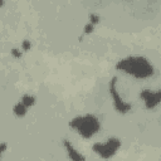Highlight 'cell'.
I'll return each mask as SVG.
<instances>
[{
  "instance_id": "cell-1",
  "label": "cell",
  "mask_w": 161,
  "mask_h": 161,
  "mask_svg": "<svg viewBox=\"0 0 161 161\" xmlns=\"http://www.w3.org/2000/svg\"><path fill=\"white\" fill-rule=\"evenodd\" d=\"M114 68L135 79L143 80L155 75V65L152 62L143 55H127L117 60Z\"/></svg>"
},
{
  "instance_id": "cell-2",
  "label": "cell",
  "mask_w": 161,
  "mask_h": 161,
  "mask_svg": "<svg viewBox=\"0 0 161 161\" xmlns=\"http://www.w3.org/2000/svg\"><path fill=\"white\" fill-rule=\"evenodd\" d=\"M68 125L78 136H80L84 140L93 138L101 131L102 127L101 119L94 113L78 114L73 117Z\"/></svg>"
},
{
  "instance_id": "cell-3",
  "label": "cell",
  "mask_w": 161,
  "mask_h": 161,
  "mask_svg": "<svg viewBox=\"0 0 161 161\" xmlns=\"http://www.w3.org/2000/svg\"><path fill=\"white\" fill-rule=\"evenodd\" d=\"M121 146H122L121 138L116 136H111L103 142H94L92 145V151L101 158L107 160V158H112L118 152Z\"/></svg>"
},
{
  "instance_id": "cell-4",
  "label": "cell",
  "mask_w": 161,
  "mask_h": 161,
  "mask_svg": "<svg viewBox=\"0 0 161 161\" xmlns=\"http://www.w3.org/2000/svg\"><path fill=\"white\" fill-rule=\"evenodd\" d=\"M117 86H118V78L114 75L111 78L109 83H108V93L112 99L113 108L116 109V112L118 114H127L132 111V104L130 102L125 101V98L121 96Z\"/></svg>"
},
{
  "instance_id": "cell-5",
  "label": "cell",
  "mask_w": 161,
  "mask_h": 161,
  "mask_svg": "<svg viewBox=\"0 0 161 161\" xmlns=\"http://www.w3.org/2000/svg\"><path fill=\"white\" fill-rule=\"evenodd\" d=\"M140 98L143 102V106L147 111H153L160 106L161 102V92L160 91H152V89H142L140 92Z\"/></svg>"
},
{
  "instance_id": "cell-6",
  "label": "cell",
  "mask_w": 161,
  "mask_h": 161,
  "mask_svg": "<svg viewBox=\"0 0 161 161\" xmlns=\"http://www.w3.org/2000/svg\"><path fill=\"white\" fill-rule=\"evenodd\" d=\"M63 147H64V150L67 152L68 158H70L73 161H86V156L80 151H78L75 148V146L68 138H64L63 140Z\"/></svg>"
},
{
  "instance_id": "cell-7",
  "label": "cell",
  "mask_w": 161,
  "mask_h": 161,
  "mask_svg": "<svg viewBox=\"0 0 161 161\" xmlns=\"http://www.w3.org/2000/svg\"><path fill=\"white\" fill-rule=\"evenodd\" d=\"M28 109H29V108H28L23 102H20V101H18V102L13 106V113H14V116L18 117V118H21V117L26 116Z\"/></svg>"
},
{
  "instance_id": "cell-8",
  "label": "cell",
  "mask_w": 161,
  "mask_h": 161,
  "mask_svg": "<svg viewBox=\"0 0 161 161\" xmlns=\"http://www.w3.org/2000/svg\"><path fill=\"white\" fill-rule=\"evenodd\" d=\"M20 102H23L28 108H31L34 104H35V102H36V98H35V96L34 94H30V93H24L21 97H20V99H19Z\"/></svg>"
},
{
  "instance_id": "cell-9",
  "label": "cell",
  "mask_w": 161,
  "mask_h": 161,
  "mask_svg": "<svg viewBox=\"0 0 161 161\" xmlns=\"http://www.w3.org/2000/svg\"><path fill=\"white\" fill-rule=\"evenodd\" d=\"M94 28H96L94 24H92L91 21H87V24H86L84 28H83V35H89L91 33H93Z\"/></svg>"
},
{
  "instance_id": "cell-10",
  "label": "cell",
  "mask_w": 161,
  "mask_h": 161,
  "mask_svg": "<svg viewBox=\"0 0 161 161\" xmlns=\"http://www.w3.org/2000/svg\"><path fill=\"white\" fill-rule=\"evenodd\" d=\"M88 21H91L92 24L97 25V24H99V21H101V16H99L98 14H96V13H91L89 16H88Z\"/></svg>"
},
{
  "instance_id": "cell-11",
  "label": "cell",
  "mask_w": 161,
  "mask_h": 161,
  "mask_svg": "<svg viewBox=\"0 0 161 161\" xmlns=\"http://www.w3.org/2000/svg\"><path fill=\"white\" fill-rule=\"evenodd\" d=\"M10 54H11L13 58H15V59H20V58L23 57V50H21L20 48H13V49L10 50Z\"/></svg>"
},
{
  "instance_id": "cell-12",
  "label": "cell",
  "mask_w": 161,
  "mask_h": 161,
  "mask_svg": "<svg viewBox=\"0 0 161 161\" xmlns=\"http://www.w3.org/2000/svg\"><path fill=\"white\" fill-rule=\"evenodd\" d=\"M20 49H21L23 52L30 50V49H31V42L28 40V39H24V40L21 42V44H20Z\"/></svg>"
},
{
  "instance_id": "cell-13",
  "label": "cell",
  "mask_w": 161,
  "mask_h": 161,
  "mask_svg": "<svg viewBox=\"0 0 161 161\" xmlns=\"http://www.w3.org/2000/svg\"><path fill=\"white\" fill-rule=\"evenodd\" d=\"M8 142H5V141H3V142H0V158L3 157V155L8 151Z\"/></svg>"
},
{
  "instance_id": "cell-14",
  "label": "cell",
  "mask_w": 161,
  "mask_h": 161,
  "mask_svg": "<svg viewBox=\"0 0 161 161\" xmlns=\"http://www.w3.org/2000/svg\"><path fill=\"white\" fill-rule=\"evenodd\" d=\"M4 4H5V0H0V8H3Z\"/></svg>"
},
{
  "instance_id": "cell-15",
  "label": "cell",
  "mask_w": 161,
  "mask_h": 161,
  "mask_svg": "<svg viewBox=\"0 0 161 161\" xmlns=\"http://www.w3.org/2000/svg\"><path fill=\"white\" fill-rule=\"evenodd\" d=\"M126 1H132V0H126Z\"/></svg>"
},
{
  "instance_id": "cell-16",
  "label": "cell",
  "mask_w": 161,
  "mask_h": 161,
  "mask_svg": "<svg viewBox=\"0 0 161 161\" xmlns=\"http://www.w3.org/2000/svg\"><path fill=\"white\" fill-rule=\"evenodd\" d=\"M150 1H151V0H150Z\"/></svg>"
}]
</instances>
